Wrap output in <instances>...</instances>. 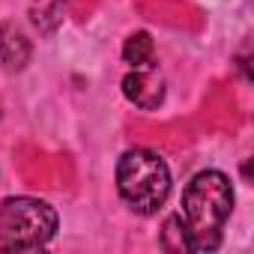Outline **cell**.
<instances>
[{
  "instance_id": "6",
  "label": "cell",
  "mask_w": 254,
  "mask_h": 254,
  "mask_svg": "<svg viewBox=\"0 0 254 254\" xmlns=\"http://www.w3.org/2000/svg\"><path fill=\"white\" fill-rule=\"evenodd\" d=\"M153 51H156L153 36H150L147 30H138V33H132L129 39H126V45H123V60L129 63L132 69H150Z\"/></svg>"
},
{
  "instance_id": "3",
  "label": "cell",
  "mask_w": 254,
  "mask_h": 254,
  "mask_svg": "<svg viewBox=\"0 0 254 254\" xmlns=\"http://www.w3.org/2000/svg\"><path fill=\"white\" fill-rule=\"evenodd\" d=\"M57 230V212L36 197H9L0 203V251H36Z\"/></svg>"
},
{
  "instance_id": "2",
  "label": "cell",
  "mask_w": 254,
  "mask_h": 254,
  "mask_svg": "<svg viewBox=\"0 0 254 254\" xmlns=\"http://www.w3.org/2000/svg\"><path fill=\"white\" fill-rule=\"evenodd\" d=\"M120 197L138 215H153L162 209L171 191V171L162 156L150 150H129L117 162Z\"/></svg>"
},
{
  "instance_id": "1",
  "label": "cell",
  "mask_w": 254,
  "mask_h": 254,
  "mask_svg": "<svg viewBox=\"0 0 254 254\" xmlns=\"http://www.w3.org/2000/svg\"><path fill=\"white\" fill-rule=\"evenodd\" d=\"M233 209V186L221 171H200L183 191V209L168 218L165 239L174 251H215L224 236V224Z\"/></svg>"
},
{
  "instance_id": "5",
  "label": "cell",
  "mask_w": 254,
  "mask_h": 254,
  "mask_svg": "<svg viewBox=\"0 0 254 254\" xmlns=\"http://www.w3.org/2000/svg\"><path fill=\"white\" fill-rule=\"evenodd\" d=\"M30 57V45L24 39L21 30L15 27H3L0 30V60H3V66L12 72V69H21Z\"/></svg>"
},
{
  "instance_id": "4",
  "label": "cell",
  "mask_w": 254,
  "mask_h": 254,
  "mask_svg": "<svg viewBox=\"0 0 254 254\" xmlns=\"http://www.w3.org/2000/svg\"><path fill=\"white\" fill-rule=\"evenodd\" d=\"M123 93H126V99H129L132 105H138L144 111H153L165 99V84L150 69H135V72H129L123 78Z\"/></svg>"
}]
</instances>
